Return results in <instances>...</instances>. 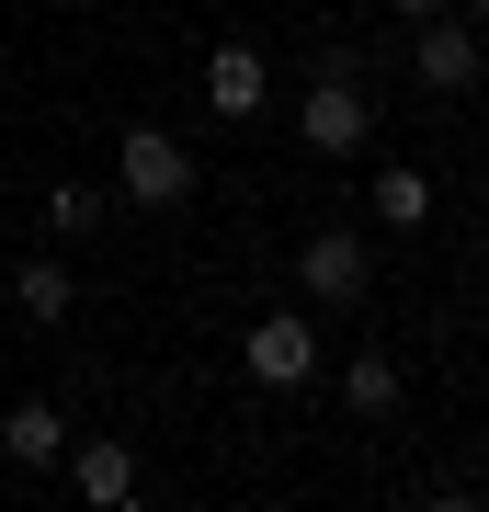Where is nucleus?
I'll list each match as a JSON object with an SVG mask.
<instances>
[{"instance_id":"obj_7","label":"nucleus","mask_w":489,"mask_h":512,"mask_svg":"<svg viewBox=\"0 0 489 512\" xmlns=\"http://www.w3.org/2000/svg\"><path fill=\"white\" fill-rule=\"evenodd\" d=\"M0 456H12V467H57V456H69V421H57L46 399H12V410H0Z\"/></svg>"},{"instance_id":"obj_14","label":"nucleus","mask_w":489,"mask_h":512,"mask_svg":"<svg viewBox=\"0 0 489 512\" xmlns=\"http://www.w3.org/2000/svg\"><path fill=\"white\" fill-rule=\"evenodd\" d=\"M467 23H478V35H489V0H467Z\"/></svg>"},{"instance_id":"obj_11","label":"nucleus","mask_w":489,"mask_h":512,"mask_svg":"<svg viewBox=\"0 0 489 512\" xmlns=\"http://www.w3.org/2000/svg\"><path fill=\"white\" fill-rule=\"evenodd\" d=\"M376 228H433V183H421V171H376Z\"/></svg>"},{"instance_id":"obj_13","label":"nucleus","mask_w":489,"mask_h":512,"mask_svg":"<svg viewBox=\"0 0 489 512\" xmlns=\"http://www.w3.org/2000/svg\"><path fill=\"white\" fill-rule=\"evenodd\" d=\"M387 12H399V23H421V12H444V0H387Z\"/></svg>"},{"instance_id":"obj_9","label":"nucleus","mask_w":489,"mask_h":512,"mask_svg":"<svg viewBox=\"0 0 489 512\" xmlns=\"http://www.w3.org/2000/svg\"><path fill=\"white\" fill-rule=\"evenodd\" d=\"M69 478H80V501H137V456H126L114 433H103V444H80V467H69Z\"/></svg>"},{"instance_id":"obj_1","label":"nucleus","mask_w":489,"mask_h":512,"mask_svg":"<svg viewBox=\"0 0 489 512\" xmlns=\"http://www.w3.org/2000/svg\"><path fill=\"white\" fill-rule=\"evenodd\" d=\"M364 126H376V103H364V80H353V57H330V69L308 80V114H296V137L319 148V160H353Z\"/></svg>"},{"instance_id":"obj_2","label":"nucleus","mask_w":489,"mask_h":512,"mask_svg":"<svg viewBox=\"0 0 489 512\" xmlns=\"http://www.w3.org/2000/svg\"><path fill=\"white\" fill-rule=\"evenodd\" d=\"M114 183H126V205L171 217V205L194 194V148H182V137H160V126H137V137H126V160H114Z\"/></svg>"},{"instance_id":"obj_10","label":"nucleus","mask_w":489,"mask_h":512,"mask_svg":"<svg viewBox=\"0 0 489 512\" xmlns=\"http://www.w3.org/2000/svg\"><path fill=\"white\" fill-rule=\"evenodd\" d=\"M342 399L364 421H387V410H399V353H353V365H342Z\"/></svg>"},{"instance_id":"obj_8","label":"nucleus","mask_w":489,"mask_h":512,"mask_svg":"<svg viewBox=\"0 0 489 512\" xmlns=\"http://www.w3.org/2000/svg\"><path fill=\"white\" fill-rule=\"evenodd\" d=\"M69 296H80V285H69V262H57V251H35V262L12 274V308L35 319V330H57V319H69Z\"/></svg>"},{"instance_id":"obj_4","label":"nucleus","mask_w":489,"mask_h":512,"mask_svg":"<svg viewBox=\"0 0 489 512\" xmlns=\"http://www.w3.org/2000/svg\"><path fill=\"white\" fill-rule=\"evenodd\" d=\"M239 365H251L262 387H308V365H319V342H308V308H273V319H251Z\"/></svg>"},{"instance_id":"obj_6","label":"nucleus","mask_w":489,"mask_h":512,"mask_svg":"<svg viewBox=\"0 0 489 512\" xmlns=\"http://www.w3.org/2000/svg\"><path fill=\"white\" fill-rule=\"evenodd\" d=\"M262 92H273L262 46H217V57H205V103H217L228 126H239V114H262Z\"/></svg>"},{"instance_id":"obj_5","label":"nucleus","mask_w":489,"mask_h":512,"mask_svg":"<svg viewBox=\"0 0 489 512\" xmlns=\"http://www.w3.org/2000/svg\"><path fill=\"white\" fill-rule=\"evenodd\" d=\"M296 285H308L319 308H353V296H364V239L353 228H319L308 251H296Z\"/></svg>"},{"instance_id":"obj_12","label":"nucleus","mask_w":489,"mask_h":512,"mask_svg":"<svg viewBox=\"0 0 489 512\" xmlns=\"http://www.w3.org/2000/svg\"><path fill=\"white\" fill-rule=\"evenodd\" d=\"M91 217H103V194H91V183H57V194H46V228H57V239H80Z\"/></svg>"},{"instance_id":"obj_3","label":"nucleus","mask_w":489,"mask_h":512,"mask_svg":"<svg viewBox=\"0 0 489 512\" xmlns=\"http://www.w3.org/2000/svg\"><path fill=\"white\" fill-rule=\"evenodd\" d=\"M478 57H489V46H478V23H467V12H421V35H410V80H421V92H444V103H455V92L478 80Z\"/></svg>"}]
</instances>
